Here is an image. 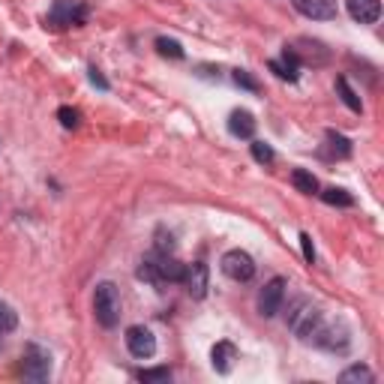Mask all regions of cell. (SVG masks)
<instances>
[{"mask_svg": "<svg viewBox=\"0 0 384 384\" xmlns=\"http://www.w3.org/2000/svg\"><path fill=\"white\" fill-rule=\"evenodd\" d=\"M312 345L331 354H345L352 348V331L345 327V321H319V327L312 331Z\"/></svg>", "mask_w": 384, "mask_h": 384, "instance_id": "obj_2", "label": "cell"}, {"mask_svg": "<svg viewBox=\"0 0 384 384\" xmlns=\"http://www.w3.org/2000/svg\"><path fill=\"white\" fill-rule=\"evenodd\" d=\"M21 372H25L27 381H45L51 376V354L42 345L27 343L25 354H21Z\"/></svg>", "mask_w": 384, "mask_h": 384, "instance_id": "obj_5", "label": "cell"}, {"mask_svg": "<svg viewBox=\"0 0 384 384\" xmlns=\"http://www.w3.org/2000/svg\"><path fill=\"white\" fill-rule=\"evenodd\" d=\"M87 78H90V84H96L99 90H108V78H105L103 72H99L96 66H90V70H87Z\"/></svg>", "mask_w": 384, "mask_h": 384, "instance_id": "obj_29", "label": "cell"}, {"mask_svg": "<svg viewBox=\"0 0 384 384\" xmlns=\"http://www.w3.org/2000/svg\"><path fill=\"white\" fill-rule=\"evenodd\" d=\"M321 321V309H319V303H312L309 297H295L288 303V312H286V324H288V331L300 336V340H309L312 331L319 327Z\"/></svg>", "mask_w": 384, "mask_h": 384, "instance_id": "obj_1", "label": "cell"}, {"mask_svg": "<svg viewBox=\"0 0 384 384\" xmlns=\"http://www.w3.org/2000/svg\"><path fill=\"white\" fill-rule=\"evenodd\" d=\"M87 21V6L82 0H54L49 18H45V27H82Z\"/></svg>", "mask_w": 384, "mask_h": 384, "instance_id": "obj_4", "label": "cell"}, {"mask_svg": "<svg viewBox=\"0 0 384 384\" xmlns=\"http://www.w3.org/2000/svg\"><path fill=\"white\" fill-rule=\"evenodd\" d=\"M372 378H376V376H372V369H369V366H364V364L348 366V369L343 372V376H340V381H343V384H369Z\"/></svg>", "mask_w": 384, "mask_h": 384, "instance_id": "obj_19", "label": "cell"}, {"mask_svg": "<svg viewBox=\"0 0 384 384\" xmlns=\"http://www.w3.org/2000/svg\"><path fill=\"white\" fill-rule=\"evenodd\" d=\"M297 13L315 18V21H331L336 18V0H295Z\"/></svg>", "mask_w": 384, "mask_h": 384, "instance_id": "obj_12", "label": "cell"}, {"mask_svg": "<svg viewBox=\"0 0 384 384\" xmlns=\"http://www.w3.org/2000/svg\"><path fill=\"white\" fill-rule=\"evenodd\" d=\"M345 9L357 25H376L381 15V0H345Z\"/></svg>", "mask_w": 384, "mask_h": 384, "instance_id": "obj_11", "label": "cell"}, {"mask_svg": "<svg viewBox=\"0 0 384 384\" xmlns=\"http://www.w3.org/2000/svg\"><path fill=\"white\" fill-rule=\"evenodd\" d=\"M300 246H303V258H307V262L312 264V262H315V246H312V237H309L307 231L300 234Z\"/></svg>", "mask_w": 384, "mask_h": 384, "instance_id": "obj_30", "label": "cell"}, {"mask_svg": "<svg viewBox=\"0 0 384 384\" xmlns=\"http://www.w3.org/2000/svg\"><path fill=\"white\" fill-rule=\"evenodd\" d=\"M139 381H144V384H151V381H172V369H168V366L141 369V372H139Z\"/></svg>", "mask_w": 384, "mask_h": 384, "instance_id": "obj_26", "label": "cell"}, {"mask_svg": "<svg viewBox=\"0 0 384 384\" xmlns=\"http://www.w3.org/2000/svg\"><path fill=\"white\" fill-rule=\"evenodd\" d=\"M282 300H286V279L274 276L270 282H264V288L258 291V312L264 319H274V315L282 309Z\"/></svg>", "mask_w": 384, "mask_h": 384, "instance_id": "obj_7", "label": "cell"}, {"mask_svg": "<svg viewBox=\"0 0 384 384\" xmlns=\"http://www.w3.org/2000/svg\"><path fill=\"white\" fill-rule=\"evenodd\" d=\"M58 120L63 123L66 129H78V123H82V115H78V108L60 105V108H58Z\"/></svg>", "mask_w": 384, "mask_h": 384, "instance_id": "obj_28", "label": "cell"}, {"mask_svg": "<svg viewBox=\"0 0 384 384\" xmlns=\"http://www.w3.org/2000/svg\"><path fill=\"white\" fill-rule=\"evenodd\" d=\"M234 360H237L234 343L222 340V343H217V345L210 348V366L217 369V372H222V376H229V372L234 369Z\"/></svg>", "mask_w": 384, "mask_h": 384, "instance_id": "obj_13", "label": "cell"}, {"mask_svg": "<svg viewBox=\"0 0 384 384\" xmlns=\"http://www.w3.org/2000/svg\"><path fill=\"white\" fill-rule=\"evenodd\" d=\"M321 201H324V205H331V207H354V196H352V192L336 189V186L324 189L321 192Z\"/></svg>", "mask_w": 384, "mask_h": 384, "instance_id": "obj_18", "label": "cell"}, {"mask_svg": "<svg viewBox=\"0 0 384 384\" xmlns=\"http://www.w3.org/2000/svg\"><path fill=\"white\" fill-rule=\"evenodd\" d=\"M127 348H129L132 357L151 360L156 354V336L148 331V327L135 324V327H129V331H127Z\"/></svg>", "mask_w": 384, "mask_h": 384, "instance_id": "obj_8", "label": "cell"}, {"mask_svg": "<svg viewBox=\"0 0 384 384\" xmlns=\"http://www.w3.org/2000/svg\"><path fill=\"white\" fill-rule=\"evenodd\" d=\"M94 315L103 327H117L120 321V291L115 282H99L94 291Z\"/></svg>", "mask_w": 384, "mask_h": 384, "instance_id": "obj_3", "label": "cell"}, {"mask_svg": "<svg viewBox=\"0 0 384 384\" xmlns=\"http://www.w3.org/2000/svg\"><path fill=\"white\" fill-rule=\"evenodd\" d=\"M184 286L189 291V297L192 300H201L207 295V288H210V270L205 262H196V264H189L186 267V274H184Z\"/></svg>", "mask_w": 384, "mask_h": 384, "instance_id": "obj_10", "label": "cell"}, {"mask_svg": "<svg viewBox=\"0 0 384 384\" xmlns=\"http://www.w3.org/2000/svg\"><path fill=\"white\" fill-rule=\"evenodd\" d=\"M336 90H340L343 103H345L348 108H352V111H357V115H360V111H364V103H360V96H357L354 90H352V84H348V78H345V75L336 78Z\"/></svg>", "mask_w": 384, "mask_h": 384, "instance_id": "obj_20", "label": "cell"}, {"mask_svg": "<svg viewBox=\"0 0 384 384\" xmlns=\"http://www.w3.org/2000/svg\"><path fill=\"white\" fill-rule=\"evenodd\" d=\"M139 279L151 282V286H160V270H156V252L141 258V264H139Z\"/></svg>", "mask_w": 384, "mask_h": 384, "instance_id": "obj_22", "label": "cell"}, {"mask_svg": "<svg viewBox=\"0 0 384 384\" xmlns=\"http://www.w3.org/2000/svg\"><path fill=\"white\" fill-rule=\"evenodd\" d=\"M156 270H160V282H184L186 264H180L174 255H160V252H156Z\"/></svg>", "mask_w": 384, "mask_h": 384, "instance_id": "obj_15", "label": "cell"}, {"mask_svg": "<svg viewBox=\"0 0 384 384\" xmlns=\"http://www.w3.org/2000/svg\"><path fill=\"white\" fill-rule=\"evenodd\" d=\"M321 156H327V160H348L352 156V141L331 129L327 132V151H321Z\"/></svg>", "mask_w": 384, "mask_h": 384, "instance_id": "obj_16", "label": "cell"}, {"mask_svg": "<svg viewBox=\"0 0 384 384\" xmlns=\"http://www.w3.org/2000/svg\"><path fill=\"white\" fill-rule=\"evenodd\" d=\"M291 184H295V189L303 192V196H315V192H319V180H315V174L307 172V168H295V172H291Z\"/></svg>", "mask_w": 384, "mask_h": 384, "instance_id": "obj_17", "label": "cell"}, {"mask_svg": "<svg viewBox=\"0 0 384 384\" xmlns=\"http://www.w3.org/2000/svg\"><path fill=\"white\" fill-rule=\"evenodd\" d=\"M255 127H258V123H255V117L246 108H237V111H231V115H229V132L234 135V139H252Z\"/></svg>", "mask_w": 384, "mask_h": 384, "instance_id": "obj_14", "label": "cell"}, {"mask_svg": "<svg viewBox=\"0 0 384 384\" xmlns=\"http://www.w3.org/2000/svg\"><path fill=\"white\" fill-rule=\"evenodd\" d=\"M153 45H156V51H160L162 58H172V60H184V54H186L184 45H180L177 39H168V37H160Z\"/></svg>", "mask_w": 384, "mask_h": 384, "instance_id": "obj_21", "label": "cell"}, {"mask_svg": "<svg viewBox=\"0 0 384 384\" xmlns=\"http://www.w3.org/2000/svg\"><path fill=\"white\" fill-rule=\"evenodd\" d=\"M222 274L234 279V282H250L255 276V262H252V255L250 252H243V250H229L222 255Z\"/></svg>", "mask_w": 384, "mask_h": 384, "instance_id": "obj_6", "label": "cell"}, {"mask_svg": "<svg viewBox=\"0 0 384 384\" xmlns=\"http://www.w3.org/2000/svg\"><path fill=\"white\" fill-rule=\"evenodd\" d=\"M174 234L172 231H165V229H156L153 234V250L160 252V255H174Z\"/></svg>", "mask_w": 384, "mask_h": 384, "instance_id": "obj_23", "label": "cell"}, {"mask_svg": "<svg viewBox=\"0 0 384 384\" xmlns=\"http://www.w3.org/2000/svg\"><path fill=\"white\" fill-rule=\"evenodd\" d=\"M288 49L295 51V58L300 60V66H303V63L321 66V63H327V60H331V51H327V49H324V45H321L319 39H297V42H291Z\"/></svg>", "mask_w": 384, "mask_h": 384, "instance_id": "obj_9", "label": "cell"}, {"mask_svg": "<svg viewBox=\"0 0 384 384\" xmlns=\"http://www.w3.org/2000/svg\"><path fill=\"white\" fill-rule=\"evenodd\" d=\"M250 151H252V160H255V162H262V165H270V162L276 160L274 148H270V144H264V141H252V144H250Z\"/></svg>", "mask_w": 384, "mask_h": 384, "instance_id": "obj_25", "label": "cell"}, {"mask_svg": "<svg viewBox=\"0 0 384 384\" xmlns=\"http://www.w3.org/2000/svg\"><path fill=\"white\" fill-rule=\"evenodd\" d=\"M231 78H234V84H237V87H243V90H252V94H258V90H262V84H258V78H252L246 70H234Z\"/></svg>", "mask_w": 384, "mask_h": 384, "instance_id": "obj_27", "label": "cell"}, {"mask_svg": "<svg viewBox=\"0 0 384 384\" xmlns=\"http://www.w3.org/2000/svg\"><path fill=\"white\" fill-rule=\"evenodd\" d=\"M15 327H18V312L6 300H0V333H13Z\"/></svg>", "mask_w": 384, "mask_h": 384, "instance_id": "obj_24", "label": "cell"}]
</instances>
